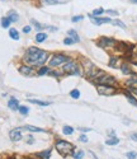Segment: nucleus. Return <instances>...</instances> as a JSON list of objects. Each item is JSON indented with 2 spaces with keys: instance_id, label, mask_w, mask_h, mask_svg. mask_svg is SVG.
<instances>
[{
  "instance_id": "nucleus-15",
  "label": "nucleus",
  "mask_w": 137,
  "mask_h": 159,
  "mask_svg": "<svg viewBox=\"0 0 137 159\" xmlns=\"http://www.w3.org/2000/svg\"><path fill=\"white\" fill-rule=\"evenodd\" d=\"M37 157L40 158V159H48V158L51 157V150L47 149V150H45V151H40V153H37Z\"/></svg>"
},
{
  "instance_id": "nucleus-23",
  "label": "nucleus",
  "mask_w": 137,
  "mask_h": 159,
  "mask_svg": "<svg viewBox=\"0 0 137 159\" xmlns=\"http://www.w3.org/2000/svg\"><path fill=\"white\" fill-rule=\"evenodd\" d=\"M67 34H69V37L74 38V40H75V42H79V41H80V38H79V36H78V33H76V31L70 29V31L67 32Z\"/></svg>"
},
{
  "instance_id": "nucleus-37",
  "label": "nucleus",
  "mask_w": 137,
  "mask_h": 159,
  "mask_svg": "<svg viewBox=\"0 0 137 159\" xmlns=\"http://www.w3.org/2000/svg\"><path fill=\"white\" fill-rule=\"evenodd\" d=\"M79 141H81V143H88L86 135H80V136H79Z\"/></svg>"
},
{
  "instance_id": "nucleus-26",
  "label": "nucleus",
  "mask_w": 137,
  "mask_h": 159,
  "mask_svg": "<svg viewBox=\"0 0 137 159\" xmlns=\"http://www.w3.org/2000/svg\"><path fill=\"white\" fill-rule=\"evenodd\" d=\"M10 20H9V18L8 17H4V18H1V27L3 28H8L9 26H10Z\"/></svg>"
},
{
  "instance_id": "nucleus-19",
  "label": "nucleus",
  "mask_w": 137,
  "mask_h": 159,
  "mask_svg": "<svg viewBox=\"0 0 137 159\" xmlns=\"http://www.w3.org/2000/svg\"><path fill=\"white\" fill-rule=\"evenodd\" d=\"M118 143H119V139L118 137H115V136L109 137V139L105 140V144H107V145H117Z\"/></svg>"
},
{
  "instance_id": "nucleus-35",
  "label": "nucleus",
  "mask_w": 137,
  "mask_h": 159,
  "mask_svg": "<svg viewBox=\"0 0 137 159\" xmlns=\"http://www.w3.org/2000/svg\"><path fill=\"white\" fill-rule=\"evenodd\" d=\"M32 23L34 24V26H36V28L37 29H42V28H47V27H45V26H42L41 23H38L37 20H34V19H32Z\"/></svg>"
},
{
  "instance_id": "nucleus-12",
  "label": "nucleus",
  "mask_w": 137,
  "mask_h": 159,
  "mask_svg": "<svg viewBox=\"0 0 137 159\" xmlns=\"http://www.w3.org/2000/svg\"><path fill=\"white\" fill-rule=\"evenodd\" d=\"M124 95H126V98L128 99L129 103L133 104L135 107H137V99H136V97L131 93V92H129V90H124Z\"/></svg>"
},
{
  "instance_id": "nucleus-28",
  "label": "nucleus",
  "mask_w": 137,
  "mask_h": 159,
  "mask_svg": "<svg viewBox=\"0 0 137 159\" xmlns=\"http://www.w3.org/2000/svg\"><path fill=\"white\" fill-rule=\"evenodd\" d=\"M31 103H34V104H40V106H48L50 103L48 102H43V101H40V99H29Z\"/></svg>"
},
{
  "instance_id": "nucleus-8",
  "label": "nucleus",
  "mask_w": 137,
  "mask_h": 159,
  "mask_svg": "<svg viewBox=\"0 0 137 159\" xmlns=\"http://www.w3.org/2000/svg\"><path fill=\"white\" fill-rule=\"evenodd\" d=\"M90 18H91V22L95 26H100L103 23H112L111 18H102V17H93V15H90Z\"/></svg>"
},
{
  "instance_id": "nucleus-38",
  "label": "nucleus",
  "mask_w": 137,
  "mask_h": 159,
  "mask_svg": "<svg viewBox=\"0 0 137 159\" xmlns=\"http://www.w3.org/2000/svg\"><path fill=\"white\" fill-rule=\"evenodd\" d=\"M31 31H32V27H31V26H26V27L23 28V32H24V33H29Z\"/></svg>"
},
{
  "instance_id": "nucleus-24",
  "label": "nucleus",
  "mask_w": 137,
  "mask_h": 159,
  "mask_svg": "<svg viewBox=\"0 0 137 159\" xmlns=\"http://www.w3.org/2000/svg\"><path fill=\"white\" fill-rule=\"evenodd\" d=\"M112 24H113V26H117V27H119V28H123V29H126V24L122 22V20H119V19L112 20Z\"/></svg>"
},
{
  "instance_id": "nucleus-36",
  "label": "nucleus",
  "mask_w": 137,
  "mask_h": 159,
  "mask_svg": "<svg viewBox=\"0 0 137 159\" xmlns=\"http://www.w3.org/2000/svg\"><path fill=\"white\" fill-rule=\"evenodd\" d=\"M84 19V17L83 15H75V17H72V22L74 23H76V22H80V20H83Z\"/></svg>"
},
{
  "instance_id": "nucleus-18",
  "label": "nucleus",
  "mask_w": 137,
  "mask_h": 159,
  "mask_svg": "<svg viewBox=\"0 0 137 159\" xmlns=\"http://www.w3.org/2000/svg\"><path fill=\"white\" fill-rule=\"evenodd\" d=\"M9 36L13 38V40H15V41H18L19 40V32L15 29V28H12V29L9 31Z\"/></svg>"
},
{
  "instance_id": "nucleus-21",
  "label": "nucleus",
  "mask_w": 137,
  "mask_h": 159,
  "mask_svg": "<svg viewBox=\"0 0 137 159\" xmlns=\"http://www.w3.org/2000/svg\"><path fill=\"white\" fill-rule=\"evenodd\" d=\"M46 38H47V34L43 33V32H40V33H37V36H36V41L38 43H41V42L46 41Z\"/></svg>"
},
{
  "instance_id": "nucleus-25",
  "label": "nucleus",
  "mask_w": 137,
  "mask_h": 159,
  "mask_svg": "<svg viewBox=\"0 0 137 159\" xmlns=\"http://www.w3.org/2000/svg\"><path fill=\"white\" fill-rule=\"evenodd\" d=\"M62 132H64L65 135H72V134H74V129H72L71 126H64Z\"/></svg>"
},
{
  "instance_id": "nucleus-22",
  "label": "nucleus",
  "mask_w": 137,
  "mask_h": 159,
  "mask_svg": "<svg viewBox=\"0 0 137 159\" xmlns=\"http://www.w3.org/2000/svg\"><path fill=\"white\" fill-rule=\"evenodd\" d=\"M45 4L52 5V4H62V3H66L67 0H42Z\"/></svg>"
},
{
  "instance_id": "nucleus-43",
  "label": "nucleus",
  "mask_w": 137,
  "mask_h": 159,
  "mask_svg": "<svg viewBox=\"0 0 137 159\" xmlns=\"http://www.w3.org/2000/svg\"><path fill=\"white\" fill-rule=\"evenodd\" d=\"M129 1H131L132 4H137V0H129Z\"/></svg>"
},
{
  "instance_id": "nucleus-16",
  "label": "nucleus",
  "mask_w": 137,
  "mask_h": 159,
  "mask_svg": "<svg viewBox=\"0 0 137 159\" xmlns=\"http://www.w3.org/2000/svg\"><path fill=\"white\" fill-rule=\"evenodd\" d=\"M121 70H122V73L124 74V75H129V74H132V69L128 66V64H122L121 65Z\"/></svg>"
},
{
  "instance_id": "nucleus-7",
  "label": "nucleus",
  "mask_w": 137,
  "mask_h": 159,
  "mask_svg": "<svg viewBox=\"0 0 137 159\" xmlns=\"http://www.w3.org/2000/svg\"><path fill=\"white\" fill-rule=\"evenodd\" d=\"M98 45L100 46L102 48H114L117 42L113 38H109V37H102L99 41H98Z\"/></svg>"
},
{
  "instance_id": "nucleus-39",
  "label": "nucleus",
  "mask_w": 137,
  "mask_h": 159,
  "mask_svg": "<svg viewBox=\"0 0 137 159\" xmlns=\"http://www.w3.org/2000/svg\"><path fill=\"white\" fill-rule=\"evenodd\" d=\"M128 90L131 92V93L135 95V97H137V88H128Z\"/></svg>"
},
{
  "instance_id": "nucleus-6",
  "label": "nucleus",
  "mask_w": 137,
  "mask_h": 159,
  "mask_svg": "<svg viewBox=\"0 0 137 159\" xmlns=\"http://www.w3.org/2000/svg\"><path fill=\"white\" fill-rule=\"evenodd\" d=\"M97 90H98V93H99V94L108 95V97L117 93V89H115L114 87H112V85H103V84H98Z\"/></svg>"
},
{
  "instance_id": "nucleus-13",
  "label": "nucleus",
  "mask_w": 137,
  "mask_h": 159,
  "mask_svg": "<svg viewBox=\"0 0 137 159\" xmlns=\"http://www.w3.org/2000/svg\"><path fill=\"white\" fill-rule=\"evenodd\" d=\"M8 106H9L10 109L15 111V109L19 108V102H18V99H15V98H10L9 102H8Z\"/></svg>"
},
{
  "instance_id": "nucleus-1",
  "label": "nucleus",
  "mask_w": 137,
  "mask_h": 159,
  "mask_svg": "<svg viewBox=\"0 0 137 159\" xmlns=\"http://www.w3.org/2000/svg\"><path fill=\"white\" fill-rule=\"evenodd\" d=\"M47 57H48V54L46 51L37 47H31L27 50L23 60L29 66H40V65H43L47 61Z\"/></svg>"
},
{
  "instance_id": "nucleus-4",
  "label": "nucleus",
  "mask_w": 137,
  "mask_h": 159,
  "mask_svg": "<svg viewBox=\"0 0 137 159\" xmlns=\"http://www.w3.org/2000/svg\"><path fill=\"white\" fill-rule=\"evenodd\" d=\"M93 82H95L97 84H103V85H115L117 84V79L112 75H107V74H102L100 76H98L97 79H94Z\"/></svg>"
},
{
  "instance_id": "nucleus-33",
  "label": "nucleus",
  "mask_w": 137,
  "mask_h": 159,
  "mask_svg": "<svg viewBox=\"0 0 137 159\" xmlns=\"http://www.w3.org/2000/svg\"><path fill=\"white\" fill-rule=\"evenodd\" d=\"M126 157H127V159H136L137 158V153H136V151H128V153L126 154Z\"/></svg>"
},
{
  "instance_id": "nucleus-34",
  "label": "nucleus",
  "mask_w": 137,
  "mask_h": 159,
  "mask_svg": "<svg viewBox=\"0 0 137 159\" xmlns=\"http://www.w3.org/2000/svg\"><path fill=\"white\" fill-rule=\"evenodd\" d=\"M64 43L65 45H72V43H75V40L71 37H67V38H65L64 40Z\"/></svg>"
},
{
  "instance_id": "nucleus-20",
  "label": "nucleus",
  "mask_w": 137,
  "mask_h": 159,
  "mask_svg": "<svg viewBox=\"0 0 137 159\" xmlns=\"http://www.w3.org/2000/svg\"><path fill=\"white\" fill-rule=\"evenodd\" d=\"M118 62H119V59L117 57V56H112V57L109 59V66L111 68H117Z\"/></svg>"
},
{
  "instance_id": "nucleus-42",
  "label": "nucleus",
  "mask_w": 137,
  "mask_h": 159,
  "mask_svg": "<svg viewBox=\"0 0 137 159\" xmlns=\"http://www.w3.org/2000/svg\"><path fill=\"white\" fill-rule=\"evenodd\" d=\"M80 131H83V132H86V131H90L91 129H86V127H81V129H79Z\"/></svg>"
},
{
  "instance_id": "nucleus-14",
  "label": "nucleus",
  "mask_w": 137,
  "mask_h": 159,
  "mask_svg": "<svg viewBox=\"0 0 137 159\" xmlns=\"http://www.w3.org/2000/svg\"><path fill=\"white\" fill-rule=\"evenodd\" d=\"M126 85L129 87V88H137V76H132L129 79L126 80Z\"/></svg>"
},
{
  "instance_id": "nucleus-27",
  "label": "nucleus",
  "mask_w": 137,
  "mask_h": 159,
  "mask_svg": "<svg viewBox=\"0 0 137 159\" xmlns=\"http://www.w3.org/2000/svg\"><path fill=\"white\" fill-rule=\"evenodd\" d=\"M70 95H71V98H74V99H79L80 98V92L78 89H72L71 92H70Z\"/></svg>"
},
{
  "instance_id": "nucleus-17",
  "label": "nucleus",
  "mask_w": 137,
  "mask_h": 159,
  "mask_svg": "<svg viewBox=\"0 0 137 159\" xmlns=\"http://www.w3.org/2000/svg\"><path fill=\"white\" fill-rule=\"evenodd\" d=\"M8 18H9V20L10 22H18V14H17L14 10H10V12L8 13Z\"/></svg>"
},
{
  "instance_id": "nucleus-40",
  "label": "nucleus",
  "mask_w": 137,
  "mask_h": 159,
  "mask_svg": "<svg viewBox=\"0 0 137 159\" xmlns=\"http://www.w3.org/2000/svg\"><path fill=\"white\" fill-rule=\"evenodd\" d=\"M107 13L111 14V15H118V12H117V10H112V9H109V10H107Z\"/></svg>"
},
{
  "instance_id": "nucleus-9",
  "label": "nucleus",
  "mask_w": 137,
  "mask_h": 159,
  "mask_svg": "<svg viewBox=\"0 0 137 159\" xmlns=\"http://www.w3.org/2000/svg\"><path fill=\"white\" fill-rule=\"evenodd\" d=\"M9 136L13 141H19L20 139H22V132H20L19 129H14L9 132Z\"/></svg>"
},
{
  "instance_id": "nucleus-29",
  "label": "nucleus",
  "mask_w": 137,
  "mask_h": 159,
  "mask_svg": "<svg viewBox=\"0 0 137 159\" xmlns=\"http://www.w3.org/2000/svg\"><path fill=\"white\" fill-rule=\"evenodd\" d=\"M18 111H19L22 115H28V112H29V108L26 107V106H19Z\"/></svg>"
},
{
  "instance_id": "nucleus-5",
  "label": "nucleus",
  "mask_w": 137,
  "mask_h": 159,
  "mask_svg": "<svg viewBox=\"0 0 137 159\" xmlns=\"http://www.w3.org/2000/svg\"><path fill=\"white\" fill-rule=\"evenodd\" d=\"M69 61H70V60H69L67 56L60 54V55H55L54 57L50 60L48 65H50L51 68H54V66H58V65H61V64H66V62H69Z\"/></svg>"
},
{
  "instance_id": "nucleus-30",
  "label": "nucleus",
  "mask_w": 137,
  "mask_h": 159,
  "mask_svg": "<svg viewBox=\"0 0 137 159\" xmlns=\"http://www.w3.org/2000/svg\"><path fill=\"white\" fill-rule=\"evenodd\" d=\"M48 66H42V68L38 70V75H45V74H48Z\"/></svg>"
},
{
  "instance_id": "nucleus-11",
  "label": "nucleus",
  "mask_w": 137,
  "mask_h": 159,
  "mask_svg": "<svg viewBox=\"0 0 137 159\" xmlns=\"http://www.w3.org/2000/svg\"><path fill=\"white\" fill-rule=\"evenodd\" d=\"M20 129H24L31 132H46L45 129H41V127H37V126H32V125H26L24 127H20Z\"/></svg>"
},
{
  "instance_id": "nucleus-32",
  "label": "nucleus",
  "mask_w": 137,
  "mask_h": 159,
  "mask_svg": "<svg viewBox=\"0 0 137 159\" xmlns=\"http://www.w3.org/2000/svg\"><path fill=\"white\" fill-rule=\"evenodd\" d=\"M83 157H84L83 150H78L75 154H74V159H83Z\"/></svg>"
},
{
  "instance_id": "nucleus-2",
  "label": "nucleus",
  "mask_w": 137,
  "mask_h": 159,
  "mask_svg": "<svg viewBox=\"0 0 137 159\" xmlns=\"http://www.w3.org/2000/svg\"><path fill=\"white\" fill-rule=\"evenodd\" d=\"M74 149H75V146H74L71 143H69V141L58 140L57 143H56V150H57L62 157H67V155L72 154Z\"/></svg>"
},
{
  "instance_id": "nucleus-41",
  "label": "nucleus",
  "mask_w": 137,
  "mask_h": 159,
  "mask_svg": "<svg viewBox=\"0 0 137 159\" xmlns=\"http://www.w3.org/2000/svg\"><path fill=\"white\" fill-rule=\"evenodd\" d=\"M131 139H132L133 141H136V143H137V132L131 134Z\"/></svg>"
},
{
  "instance_id": "nucleus-3",
  "label": "nucleus",
  "mask_w": 137,
  "mask_h": 159,
  "mask_svg": "<svg viewBox=\"0 0 137 159\" xmlns=\"http://www.w3.org/2000/svg\"><path fill=\"white\" fill-rule=\"evenodd\" d=\"M64 73L65 74H69V75H83V71H81V66L79 65L78 62H75V61H71L70 60L69 62H66L65 65H64Z\"/></svg>"
},
{
  "instance_id": "nucleus-31",
  "label": "nucleus",
  "mask_w": 137,
  "mask_h": 159,
  "mask_svg": "<svg viewBox=\"0 0 137 159\" xmlns=\"http://www.w3.org/2000/svg\"><path fill=\"white\" fill-rule=\"evenodd\" d=\"M103 13H104V9L103 8H98L95 10H93V14H91V15L97 17V15H100V14H103Z\"/></svg>"
},
{
  "instance_id": "nucleus-10",
  "label": "nucleus",
  "mask_w": 137,
  "mask_h": 159,
  "mask_svg": "<svg viewBox=\"0 0 137 159\" xmlns=\"http://www.w3.org/2000/svg\"><path fill=\"white\" fill-rule=\"evenodd\" d=\"M19 71L20 74H23V75H33V68L29 65H23L19 68Z\"/></svg>"
}]
</instances>
